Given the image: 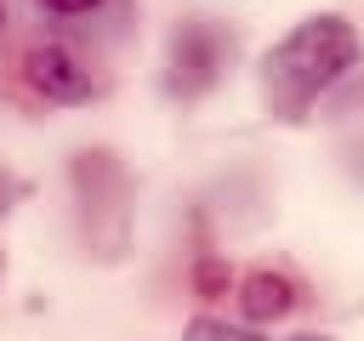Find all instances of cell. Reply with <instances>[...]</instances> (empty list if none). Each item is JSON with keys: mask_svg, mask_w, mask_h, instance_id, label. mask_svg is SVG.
<instances>
[{"mask_svg": "<svg viewBox=\"0 0 364 341\" xmlns=\"http://www.w3.org/2000/svg\"><path fill=\"white\" fill-rule=\"evenodd\" d=\"M364 57L358 28L341 11H313L290 34H279L262 57V102L273 119H301L336 80H347Z\"/></svg>", "mask_w": 364, "mask_h": 341, "instance_id": "cell-1", "label": "cell"}, {"mask_svg": "<svg viewBox=\"0 0 364 341\" xmlns=\"http://www.w3.org/2000/svg\"><path fill=\"white\" fill-rule=\"evenodd\" d=\"M228 63H233V34L216 17H182L165 40V91L193 102V97L216 91Z\"/></svg>", "mask_w": 364, "mask_h": 341, "instance_id": "cell-2", "label": "cell"}, {"mask_svg": "<svg viewBox=\"0 0 364 341\" xmlns=\"http://www.w3.org/2000/svg\"><path fill=\"white\" fill-rule=\"evenodd\" d=\"M23 80H28L34 97L63 102V108H74V102H85V97L97 91V85H91V68H85L68 45H34V51L23 57Z\"/></svg>", "mask_w": 364, "mask_h": 341, "instance_id": "cell-3", "label": "cell"}, {"mask_svg": "<svg viewBox=\"0 0 364 341\" xmlns=\"http://www.w3.org/2000/svg\"><path fill=\"white\" fill-rule=\"evenodd\" d=\"M296 301H301V290H296V278H290V273L256 267V273H245V278H239V307H245V318H250V324H273V318H284Z\"/></svg>", "mask_w": 364, "mask_h": 341, "instance_id": "cell-4", "label": "cell"}, {"mask_svg": "<svg viewBox=\"0 0 364 341\" xmlns=\"http://www.w3.org/2000/svg\"><path fill=\"white\" fill-rule=\"evenodd\" d=\"M34 6L51 11V17H63V23H97L108 11H125V0H34Z\"/></svg>", "mask_w": 364, "mask_h": 341, "instance_id": "cell-5", "label": "cell"}, {"mask_svg": "<svg viewBox=\"0 0 364 341\" xmlns=\"http://www.w3.org/2000/svg\"><path fill=\"white\" fill-rule=\"evenodd\" d=\"M182 341H262V335H256V330H245V324H228V318L199 313V318H188Z\"/></svg>", "mask_w": 364, "mask_h": 341, "instance_id": "cell-6", "label": "cell"}, {"mask_svg": "<svg viewBox=\"0 0 364 341\" xmlns=\"http://www.w3.org/2000/svg\"><path fill=\"white\" fill-rule=\"evenodd\" d=\"M290 341H336V335H313V330H307V335H290Z\"/></svg>", "mask_w": 364, "mask_h": 341, "instance_id": "cell-7", "label": "cell"}, {"mask_svg": "<svg viewBox=\"0 0 364 341\" xmlns=\"http://www.w3.org/2000/svg\"><path fill=\"white\" fill-rule=\"evenodd\" d=\"M0 28H6V0H0Z\"/></svg>", "mask_w": 364, "mask_h": 341, "instance_id": "cell-8", "label": "cell"}]
</instances>
